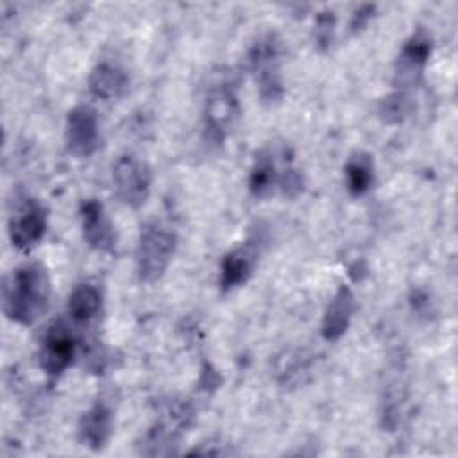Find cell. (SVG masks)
Instances as JSON below:
<instances>
[{
    "label": "cell",
    "instance_id": "obj_1",
    "mask_svg": "<svg viewBox=\"0 0 458 458\" xmlns=\"http://www.w3.org/2000/svg\"><path fill=\"white\" fill-rule=\"evenodd\" d=\"M52 281L41 261H25L13 270L4 284V315L20 326H30L50 306Z\"/></svg>",
    "mask_w": 458,
    "mask_h": 458
},
{
    "label": "cell",
    "instance_id": "obj_2",
    "mask_svg": "<svg viewBox=\"0 0 458 458\" xmlns=\"http://www.w3.org/2000/svg\"><path fill=\"white\" fill-rule=\"evenodd\" d=\"M195 422V408L184 397H168L159 401L157 415L143 435L140 453L147 456H166L177 451L181 438Z\"/></svg>",
    "mask_w": 458,
    "mask_h": 458
},
{
    "label": "cell",
    "instance_id": "obj_3",
    "mask_svg": "<svg viewBox=\"0 0 458 458\" xmlns=\"http://www.w3.org/2000/svg\"><path fill=\"white\" fill-rule=\"evenodd\" d=\"M283 55L284 41L277 32H263L247 50V68L256 79L261 102L267 106H276L284 97L281 75Z\"/></svg>",
    "mask_w": 458,
    "mask_h": 458
},
{
    "label": "cell",
    "instance_id": "obj_4",
    "mask_svg": "<svg viewBox=\"0 0 458 458\" xmlns=\"http://www.w3.org/2000/svg\"><path fill=\"white\" fill-rule=\"evenodd\" d=\"M240 114L236 81L233 73H216L206 88L202 107L204 140L209 145H222Z\"/></svg>",
    "mask_w": 458,
    "mask_h": 458
},
{
    "label": "cell",
    "instance_id": "obj_5",
    "mask_svg": "<svg viewBox=\"0 0 458 458\" xmlns=\"http://www.w3.org/2000/svg\"><path fill=\"white\" fill-rule=\"evenodd\" d=\"M175 247L177 236L168 225L157 220L145 224L141 227L134 254L138 279L141 283L159 281L175 254Z\"/></svg>",
    "mask_w": 458,
    "mask_h": 458
},
{
    "label": "cell",
    "instance_id": "obj_6",
    "mask_svg": "<svg viewBox=\"0 0 458 458\" xmlns=\"http://www.w3.org/2000/svg\"><path fill=\"white\" fill-rule=\"evenodd\" d=\"M116 197L129 208H140L147 202L152 190V168L136 154H122L111 168Z\"/></svg>",
    "mask_w": 458,
    "mask_h": 458
},
{
    "label": "cell",
    "instance_id": "obj_7",
    "mask_svg": "<svg viewBox=\"0 0 458 458\" xmlns=\"http://www.w3.org/2000/svg\"><path fill=\"white\" fill-rule=\"evenodd\" d=\"M77 336L64 318L54 320L41 340L39 367L48 377H59L77 356Z\"/></svg>",
    "mask_w": 458,
    "mask_h": 458
},
{
    "label": "cell",
    "instance_id": "obj_8",
    "mask_svg": "<svg viewBox=\"0 0 458 458\" xmlns=\"http://www.w3.org/2000/svg\"><path fill=\"white\" fill-rule=\"evenodd\" d=\"M433 52V39L424 29H417L403 45L395 66H394V86L399 91L410 93L420 84L426 64Z\"/></svg>",
    "mask_w": 458,
    "mask_h": 458
},
{
    "label": "cell",
    "instance_id": "obj_9",
    "mask_svg": "<svg viewBox=\"0 0 458 458\" xmlns=\"http://www.w3.org/2000/svg\"><path fill=\"white\" fill-rule=\"evenodd\" d=\"M47 225V208L38 199L25 197L21 202L16 204L14 211L9 216V240L18 250L29 252L43 240Z\"/></svg>",
    "mask_w": 458,
    "mask_h": 458
},
{
    "label": "cell",
    "instance_id": "obj_10",
    "mask_svg": "<svg viewBox=\"0 0 458 458\" xmlns=\"http://www.w3.org/2000/svg\"><path fill=\"white\" fill-rule=\"evenodd\" d=\"M100 140L97 111L88 104L72 107L64 127V141L68 152L75 157H89L98 150Z\"/></svg>",
    "mask_w": 458,
    "mask_h": 458
},
{
    "label": "cell",
    "instance_id": "obj_11",
    "mask_svg": "<svg viewBox=\"0 0 458 458\" xmlns=\"http://www.w3.org/2000/svg\"><path fill=\"white\" fill-rule=\"evenodd\" d=\"M82 238L97 252L114 254L118 247V234L104 204L97 199H84L79 208Z\"/></svg>",
    "mask_w": 458,
    "mask_h": 458
},
{
    "label": "cell",
    "instance_id": "obj_12",
    "mask_svg": "<svg viewBox=\"0 0 458 458\" xmlns=\"http://www.w3.org/2000/svg\"><path fill=\"white\" fill-rule=\"evenodd\" d=\"M259 254H261L259 234L250 236L245 243L225 252L220 261V276H218V284L222 292H231L238 286H243L254 274Z\"/></svg>",
    "mask_w": 458,
    "mask_h": 458
},
{
    "label": "cell",
    "instance_id": "obj_13",
    "mask_svg": "<svg viewBox=\"0 0 458 458\" xmlns=\"http://www.w3.org/2000/svg\"><path fill=\"white\" fill-rule=\"evenodd\" d=\"M114 431V415L111 404L98 399L79 419L77 435L82 445L91 451H100L111 440Z\"/></svg>",
    "mask_w": 458,
    "mask_h": 458
},
{
    "label": "cell",
    "instance_id": "obj_14",
    "mask_svg": "<svg viewBox=\"0 0 458 458\" xmlns=\"http://www.w3.org/2000/svg\"><path fill=\"white\" fill-rule=\"evenodd\" d=\"M131 79L127 72L111 61H100L93 66L88 77L89 93L104 102H113L122 98L129 89Z\"/></svg>",
    "mask_w": 458,
    "mask_h": 458
},
{
    "label": "cell",
    "instance_id": "obj_15",
    "mask_svg": "<svg viewBox=\"0 0 458 458\" xmlns=\"http://www.w3.org/2000/svg\"><path fill=\"white\" fill-rule=\"evenodd\" d=\"M356 308V301H354V293L349 286L342 284L335 295L331 297L324 317H322V326H320V333L322 338L327 342H336L340 340L352 320V313Z\"/></svg>",
    "mask_w": 458,
    "mask_h": 458
},
{
    "label": "cell",
    "instance_id": "obj_16",
    "mask_svg": "<svg viewBox=\"0 0 458 458\" xmlns=\"http://www.w3.org/2000/svg\"><path fill=\"white\" fill-rule=\"evenodd\" d=\"M276 154L277 152L274 148L265 147L254 157V163H252L250 172H249V191L256 199H265V197L274 193V190L279 184L281 172L288 165L286 163L281 168L279 163H277Z\"/></svg>",
    "mask_w": 458,
    "mask_h": 458
},
{
    "label": "cell",
    "instance_id": "obj_17",
    "mask_svg": "<svg viewBox=\"0 0 458 458\" xmlns=\"http://www.w3.org/2000/svg\"><path fill=\"white\" fill-rule=\"evenodd\" d=\"M102 292L93 283H79L68 297V315L77 326L97 322L102 313Z\"/></svg>",
    "mask_w": 458,
    "mask_h": 458
},
{
    "label": "cell",
    "instance_id": "obj_18",
    "mask_svg": "<svg viewBox=\"0 0 458 458\" xmlns=\"http://www.w3.org/2000/svg\"><path fill=\"white\" fill-rule=\"evenodd\" d=\"M311 370V356L302 349H284L274 360L276 381L283 386H301Z\"/></svg>",
    "mask_w": 458,
    "mask_h": 458
},
{
    "label": "cell",
    "instance_id": "obj_19",
    "mask_svg": "<svg viewBox=\"0 0 458 458\" xmlns=\"http://www.w3.org/2000/svg\"><path fill=\"white\" fill-rule=\"evenodd\" d=\"M345 175V188L352 197H363L370 191L376 181L374 172V159L365 150L352 152L344 166Z\"/></svg>",
    "mask_w": 458,
    "mask_h": 458
},
{
    "label": "cell",
    "instance_id": "obj_20",
    "mask_svg": "<svg viewBox=\"0 0 458 458\" xmlns=\"http://www.w3.org/2000/svg\"><path fill=\"white\" fill-rule=\"evenodd\" d=\"M413 111V100L410 93L394 89L390 95L383 97L379 106H377V116L381 118L383 123L395 125L403 123Z\"/></svg>",
    "mask_w": 458,
    "mask_h": 458
},
{
    "label": "cell",
    "instance_id": "obj_21",
    "mask_svg": "<svg viewBox=\"0 0 458 458\" xmlns=\"http://www.w3.org/2000/svg\"><path fill=\"white\" fill-rule=\"evenodd\" d=\"M336 36V14L326 7L317 13L313 21V41L318 50H329Z\"/></svg>",
    "mask_w": 458,
    "mask_h": 458
},
{
    "label": "cell",
    "instance_id": "obj_22",
    "mask_svg": "<svg viewBox=\"0 0 458 458\" xmlns=\"http://www.w3.org/2000/svg\"><path fill=\"white\" fill-rule=\"evenodd\" d=\"M279 191L288 197V199H295L297 195L302 193L304 190V175L293 168L290 163L283 168L281 177H279V184H277Z\"/></svg>",
    "mask_w": 458,
    "mask_h": 458
},
{
    "label": "cell",
    "instance_id": "obj_23",
    "mask_svg": "<svg viewBox=\"0 0 458 458\" xmlns=\"http://www.w3.org/2000/svg\"><path fill=\"white\" fill-rule=\"evenodd\" d=\"M374 13H376V5H374V4H363V5H360V7L352 13V16H351V21H349L351 32H352V34L361 32V30L369 25V21L374 18Z\"/></svg>",
    "mask_w": 458,
    "mask_h": 458
},
{
    "label": "cell",
    "instance_id": "obj_24",
    "mask_svg": "<svg viewBox=\"0 0 458 458\" xmlns=\"http://www.w3.org/2000/svg\"><path fill=\"white\" fill-rule=\"evenodd\" d=\"M220 376L216 374V370L211 365H206L204 370L200 372V386L202 388H216L220 385Z\"/></svg>",
    "mask_w": 458,
    "mask_h": 458
}]
</instances>
